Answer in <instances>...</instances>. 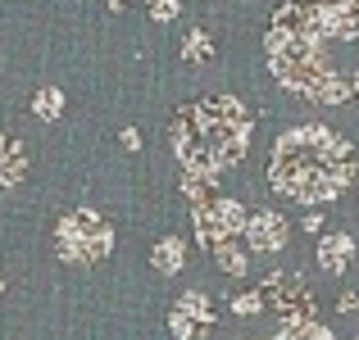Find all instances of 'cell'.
I'll return each instance as SVG.
<instances>
[{
  "mask_svg": "<svg viewBox=\"0 0 359 340\" xmlns=\"http://www.w3.org/2000/svg\"><path fill=\"white\" fill-rule=\"evenodd\" d=\"M355 340H359V336H355Z\"/></svg>",
  "mask_w": 359,
  "mask_h": 340,
  "instance_id": "cb8c5ba5",
  "label": "cell"
},
{
  "mask_svg": "<svg viewBox=\"0 0 359 340\" xmlns=\"http://www.w3.org/2000/svg\"><path fill=\"white\" fill-rule=\"evenodd\" d=\"M177 186H182V195H187L191 209L210 200V177H201V173H182V182H177Z\"/></svg>",
  "mask_w": 359,
  "mask_h": 340,
  "instance_id": "9a60e30c",
  "label": "cell"
},
{
  "mask_svg": "<svg viewBox=\"0 0 359 340\" xmlns=\"http://www.w3.org/2000/svg\"><path fill=\"white\" fill-rule=\"evenodd\" d=\"M146 14H150V23H173V18L182 14V5H177V0H150Z\"/></svg>",
  "mask_w": 359,
  "mask_h": 340,
  "instance_id": "e0dca14e",
  "label": "cell"
},
{
  "mask_svg": "<svg viewBox=\"0 0 359 340\" xmlns=\"http://www.w3.org/2000/svg\"><path fill=\"white\" fill-rule=\"evenodd\" d=\"M177 309H182L187 318H196L201 327H210V323H214V313H210V295H205V290H187V295L177 299Z\"/></svg>",
  "mask_w": 359,
  "mask_h": 340,
  "instance_id": "5bb4252c",
  "label": "cell"
},
{
  "mask_svg": "<svg viewBox=\"0 0 359 340\" xmlns=\"http://www.w3.org/2000/svg\"><path fill=\"white\" fill-rule=\"evenodd\" d=\"M27 177V146L18 136H5L0 132V191L18 186Z\"/></svg>",
  "mask_w": 359,
  "mask_h": 340,
  "instance_id": "52a82bcc",
  "label": "cell"
},
{
  "mask_svg": "<svg viewBox=\"0 0 359 340\" xmlns=\"http://www.w3.org/2000/svg\"><path fill=\"white\" fill-rule=\"evenodd\" d=\"M168 332H173L177 340H191L196 332H201V323H196V318H187V313H182V309H177V304H173V313H168Z\"/></svg>",
  "mask_w": 359,
  "mask_h": 340,
  "instance_id": "2e32d148",
  "label": "cell"
},
{
  "mask_svg": "<svg viewBox=\"0 0 359 340\" xmlns=\"http://www.w3.org/2000/svg\"><path fill=\"white\" fill-rule=\"evenodd\" d=\"M273 78L314 105L359 96V0H287L264 36Z\"/></svg>",
  "mask_w": 359,
  "mask_h": 340,
  "instance_id": "6da1fadb",
  "label": "cell"
},
{
  "mask_svg": "<svg viewBox=\"0 0 359 340\" xmlns=\"http://www.w3.org/2000/svg\"><path fill=\"white\" fill-rule=\"evenodd\" d=\"M55 254H60L69 268H91V263L109 259L114 254V227L100 218L96 209H69L55 227Z\"/></svg>",
  "mask_w": 359,
  "mask_h": 340,
  "instance_id": "277c9868",
  "label": "cell"
},
{
  "mask_svg": "<svg viewBox=\"0 0 359 340\" xmlns=\"http://www.w3.org/2000/svg\"><path fill=\"white\" fill-rule=\"evenodd\" d=\"M182 59L187 64H210L214 59V36H210V27H191V32L182 36Z\"/></svg>",
  "mask_w": 359,
  "mask_h": 340,
  "instance_id": "8fae6325",
  "label": "cell"
},
{
  "mask_svg": "<svg viewBox=\"0 0 359 340\" xmlns=\"http://www.w3.org/2000/svg\"><path fill=\"white\" fill-rule=\"evenodd\" d=\"M241 241L250 245L255 254H282V250H287V241H291V222L282 218L278 209H259L250 222H245Z\"/></svg>",
  "mask_w": 359,
  "mask_h": 340,
  "instance_id": "8992f818",
  "label": "cell"
},
{
  "mask_svg": "<svg viewBox=\"0 0 359 340\" xmlns=\"http://www.w3.org/2000/svg\"><path fill=\"white\" fill-rule=\"evenodd\" d=\"M118 141H123V150H141V136H137V127H123V132H118Z\"/></svg>",
  "mask_w": 359,
  "mask_h": 340,
  "instance_id": "ffe728a7",
  "label": "cell"
},
{
  "mask_svg": "<svg viewBox=\"0 0 359 340\" xmlns=\"http://www.w3.org/2000/svg\"><path fill=\"white\" fill-rule=\"evenodd\" d=\"M214 263H219V268L223 272H228V277H250V245H245L241 241V236H237V241H223V245H214Z\"/></svg>",
  "mask_w": 359,
  "mask_h": 340,
  "instance_id": "30bf717a",
  "label": "cell"
},
{
  "mask_svg": "<svg viewBox=\"0 0 359 340\" xmlns=\"http://www.w3.org/2000/svg\"><path fill=\"white\" fill-rule=\"evenodd\" d=\"M351 259H355V241L346 232H327L323 241H318V268H323V272L341 277V272L351 268Z\"/></svg>",
  "mask_w": 359,
  "mask_h": 340,
  "instance_id": "ba28073f",
  "label": "cell"
},
{
  "mask_svg": "<svg viewBox=\"0 0 359 340\" xmlns=\"http://www.w3.org/2000/svg\"><path fill=\"white\" fill-rule=\"evenodd\" d=\"M0 295H5V281H0Z\"/></svg>",
  "mask_w": 359,
  "mask_h": 340,
  "instance_id": "603a6c76",
  "label": "cell"
},
{
  "mask_svg": "<svg viewBox=\"0 0 359 340\" xmlns=\"http://www.w3.org/2000/svg\"><path fill=\"white\" fill-rule=\"evenodd\" d=\"M259 309H264V295H259V290H245V295L232 299V313H237V318H250V313H259Z\"/></svg>",
  "mask_w": 359,
  "mask_h": 340,
  "instance_id": "ac0fdd59",
  "label": "cell"
},
{
  "mask_svg": "<svg viewBox=\"0 0 359 340\" xmlns=\"http://www.w3.org/2000/svg\"><path fill=\"white\" fill-rule=\"evenodd\" d=\"M245 209L232 195H210L205 204H196L191 209V227H196V241L205 245V250H214V245L223 241H237V236H245Z\"/></svg>",
  "mask_w": 359,
  "mask_h": 340,
  "instance_id": "5b68a950",
  "label": "cell"
},
{
  "mask_svg": "<svg viewBox=\"0 0 359 340\" xmlns=\"http://www.w3.org/2000/svg\"><path fill=\"white\" fill-rule=\"evenodd\" d=\"M300 227H305V232H323V213H305V222H300Z\"/></svg>",
  "mask_w": 359,
  "mask_h": 340,
  "instance_id": "44dd1931",
  "label": "cell"
},
{
  "mask_svg": "<svg viewBox=\"0 0 359 340\" xmlns=\"http://www.w3.org/2000/svg\"><path fill=\"white\" fill-rule=\"evenodd\" d=\"M173 155L182 164V173L201 177H223L232 164H241L245 146H250V113L237 96H214L201 105H187L173 118Z\"/></svg>",
  "mask_w": 359,
  "mask_h": 340,
  "instance_id": "3957f363",
  "label": "cell"
},
{
  "mask_svg": "<svg viewBox=\"0 0 359 340\" xmlns=\"http://www.w3.org/2000/svg\"><path fill=\"white\" fill-rule=\"evenodd\" d=\"M273 340H332V332L318 323H309V318H296V323H287Z\"/></svg>",
  "mask_w": 359,
  "mask_h": 340,
  "instance_id": "4fadbf2b",
  "label": "cell"
},
{
  "mask_svg": "<svg viewBox=\"0 0 359 340\" xmlns=\"http://www.w3.org/2000/svg\"><path fill=\"white\" fill-rule=\"evenodd\" d=\"M355 177V150L341 132L323 122L287 127L273 146L269 182L282 200L296 204H332Z\"/></svg>",
  "mask_w": 359,
  "mask_h": 340,
  "instance_id": "7a4b0ae2",
  "label": "cell"
},
{
  "mask_svg": "<svg viewBox=\"0 0 359 340\" xmlns=\"http://www.w3.org/2000/svg\"><path fill=\"white\" fill-rule=\"evenodd\" d=\"M150 268L164 272V277H177V272L187 268V241L182 236H159V241L150 245Z\"/></svg>",
  "mask_w": 359,
  "mask_h": 340,
  "instance_id": "9c48e42d",
  "label": "cell"
},
{
  "mask_svg": "<svg viewBox=\"0 0 359 340\" xmlns=\"http://www.w3.org/2000/svg\"><path fill=\"white\" fill-rule=\"evenodd\" d=\"M109 9H114V14H118V9H128V0H109Z\"/></svg>",
  "mask_w": 359,
  "mask_h": 340,
  "instance_id": "7402d4cb",
  "label": "cell"
},
{
  "mask_svg": "<svg viewBox=\"0 0 359 340\" xmlns=\"http://www.w3.org/2000/svg\"><path fill=\"white\" fill-rule=\"evenodd\" d=\"M32 113H36L41 122H55V118L64 113V91H60V87H41V91L32 96Z\"/></svg>",
  "mask_w": 359,
  "mask_h": 340,
  "instance_id": "7c38bea8",
  "label": "cell"
},
{
  "mask_svg": "<svg viewBox=\"0 0 359 340\" xmlns=\"http://www.w3.org/2000/svg\"><path fill=\"white\" fill-rule=\"evenodd\" d=\"M359 309V295L355 290H341V299H337V313H355Z\"/></svg>",
  "mask_w": 359,
  "mask_h": 340,
  "instance_id": "d6986e66",
  "label": "cell"
}]
</instances>
